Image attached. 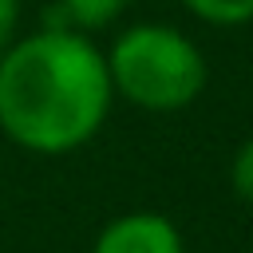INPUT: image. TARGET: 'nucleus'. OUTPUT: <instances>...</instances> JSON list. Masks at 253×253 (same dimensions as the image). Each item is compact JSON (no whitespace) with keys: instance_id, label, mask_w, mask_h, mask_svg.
<instances>
[{"instance_id":"1","label":"nucleus","mask_w":253,"mask_h":253,"mask_svg":"<svg viewBox=\"0 0 253 253\" xmlns=\"http://www.w3.org/2000/svg\"><path fill=\"white\" fill-rule=\"evenodd\" d=\"M115 87L87 32H32L0 55V130L32 154H67L99 134Z\"/></svg>"},{"instance_id":"6","label":"nucleus","mask_w":253,"mask_h":253,"mask_svg":"<svg viewBox=\"0 0 253 253\" xmlns=\"http://www.w3.org/2000/svg\"><path fill=\"white\" fill-rule=\"evenodd\" d=\"M229 186H233V194H237L245 206H253V134L233 150V162H229Z\"/></svg>"},{"instance_id":"2","label":"nucleus","mask_w":253,"mask_h":253,"mask_svg":"<svg viewBox=\"0 0 253 253\" xmlns=\"http://www.w3.org/2000/svg\"><path fill=\"white\" fill-rule=\"evenodd\" d=\"M107 75L126 103L166 115L190 107L206 87L202 47L174 24H130L107 51Z\"/></svg>"},{"instance_id":"4","label":"nucleus","mask_w":253,"mask_h":253,"mask_svg":"<svg viewBox=\"0 0 253 253\" xmlns=\"http://www.w3.org/2000/svg\"><path fill=\"white\" fill-rule=\"evenodd\" d=\"M67 16V24L75 32H99L107 24H115L126 8V0H55Z\"/></svg>"},{"instance_id":"5","label":"nucleus","mask_w":253,"mask_h":253,"mask_svg":"<svg viewBox=\"0 0 253 253\" xmlns=\"http://www.w3.org/2000/svg\"><path fill=\"white\" fill-rule=\"evenodd\" d=\"M182 8L213 28H241L253 20V0H182Z\"/></svg>"},{"instance_id":"7","label":"nucleus","mask_w":253,"mask_h":253,"mask_svg":"<svg viewBox=\"0 0 253 253\" xmlns=\"http://www.w3.org/2000/svg\"><path fill=\"white\" fill-rule=\"evenodd\" d=\"M16 28H20V0H0V55L16 43Z\"/></svg>"},{"instance_id":"3","label":"nucleus","mask_w":253,"mask_h":253,"mask_svg":"<svg viewBox=\"0 0 253 253\" xmlns=\"http://www.w3.org/2000/svg\"><path fill=\"white\" fill-rule=\"evenodd\" d=\"M91 253H186L182 229L154 210H134L111 217L99 233Z\"/></svg>"}]
</instances>
